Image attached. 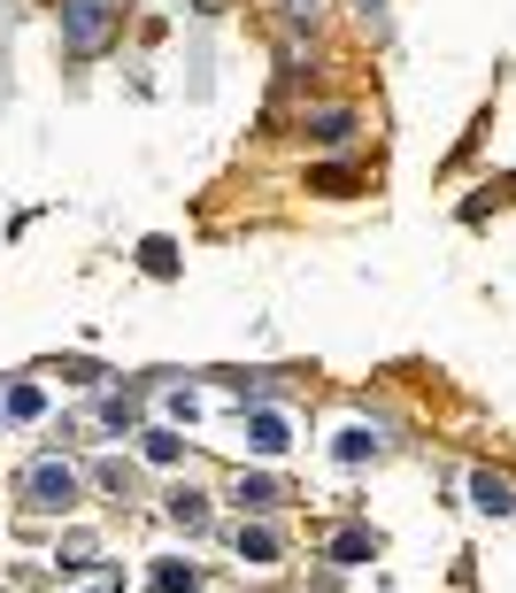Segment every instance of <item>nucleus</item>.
Listing matches in <instances>:
<instances>
[{
    "label": "nucleus",
    "instance_id": "7",
    "mask_svg": "<svg viewBox=\"0 0 516 593\" xmlns=\"http://www.w3.org/2000/svg\"><path fill=\"white\" fill-rule=\"evenodd\" d=\"M363 455H378V432L370 424H348V432H339V463H363Z\"/></svg>",
    "mask_w": 516,
    "mask_h": 593
},
{
    "label": "nucleus",
    "instance_id": "1",
    "mask_svg": "<svg viewBox=\"0 0 516 593\" xmlns=\"http://www.w3.org/2000/svg\"><path fill=\"white\" fill-rule=\"evenodd\" d=\"M109 31H116V0H62V39L77 54H93Z\"/></svg>",
    "mask_w": 516,
    "mask_h": 593
},
{
    "label": "nucleus",
    "instance_id": "12",
    "mask_svg": "<svg viewBox=\"0 0 516 593\" xmlns=\"http://www.w3.org/2000/svg\"><path fill=\"white\" fill-rule=\"evenodd\" d=\"M147 463H178V432H147Z\"/></svg>",
    "mask_w": 516,
    "mask_h": 593
},
{
    "label": "nucleus",
    "instance_id": "13",
    "mask_svg": "<svg viewBox=\"0 0 516 593\" xmlns=\"http://www.w3.org/2000/svg\"><path fill=\"white\" fill-rule=\"evenodd\" d=\"M363 9H378V0H363Z\"/></svg>",
    "mask_w": 516,
    "mask_h": 593
},
{
    "label": "nucleus",
    "instance_id": "5",
    "mask_svg": "<svg viewBox=\"0 0 516 593\" xmlns=\"http://www.w3.org/2000/svg\"><path fill=\"white\" fill-rule=\"evenodd\" d=\"M231 501H239V508H270V501H278V478H270V470H247V478L231 485Z\"/></svg>",
    "mask_w": 516,
    "mask_h": 593
},
{
    "label": "nucleus",
    "instance_id": "11",
    "mask_svg": "<svg viewBox=\"0 0 516 593\" xmlns=\"http://www.w3.org/2000/svg\"><path fill=\"white\" fill-rule=\"evenodd\" d=\"M186 585H193L186 563H154V593H186Z\"/></svg>",
    "mask_w": 516,
    "mask_h": 593
},
{
    "label": "nucleus",
    "instance_id": "9",
    "mask_svg": "<svg viewBox=\"0 0 516 593\" xmlns=\"http://www.w3.org/2000/svg\"><path fill=\"white\" fill-rule=\"evenodd\" d=\"M169 517L193 532V525H209V501H201V493H178V501H169Z\"/></svg>",
    "mask_w": 516,
    "mask_h": 593
},
{
    "label": "nucleus",
    "instance_id": "10",
    "mask_svg": "<svg viewBox=\"0 0 516 593\" xmlns=\"http://www.w3.org/2000/svg\"><path fill=\"white\" fill-rule=\"evenodd\" d=\"M316 139H355V116H348V109H324V116H316Z\"/></svg>",
    "mask_w": 516,
    "mask_h": 593
},
{
    "label": "nucleus",
    "instance_id": "14",
    "mask_svg": "<svg viewBox=\"0 0 516 593\" xmlns=\"http://www.w3.org/2000/svg\"><path fill=\"white\" fill-rule=\"evenodd\" d=\"M309 9H316V0H309Z\"/></svg>",
    "mask_w": 516,
    "mask_h": 593
},
{
    "label": "nucleus",
    "instance_id": "3",
    "mask_svg": "<svg viewBox=\"0 0 516 593\" xmlns=\"http://www.w3.org/2000/svg\"><path fill=\"white\" fill-rule=\"evenodd\" d=\"M247 440H254V447H263V455H278V447L293 440V424H286L278 408H254V416H247Z\"/></svg>",
    "mask_w": 516,
    "mask_h": 593
},
{
    "label": "nucleus",
    "instance_id": "2",
    "mask_svg": "<svg viewBox=\"0 0 516 593\" xmlns=\"http://www.w3.org/2000/svg\"><path fill=\"white\" fill-rule=\"evenodd\" d=\"M24 493H32V508H70L77 501V470L70 463H32L24 470Z\"/></svg>",
    "mask_w": 516,
    "mask_h": 593
},
{
    "label": "nucleus",
    "instance_id": "4",
    "mask_svg": "<svg viewBox=\"0 0 516 593\" xmlns=\"http://www.w3.org/2000/svg\"><path fill=\"white\" fill-rule=\"evenodd\" d=\"M470 493H478V508H486V517H508V508H516L508 478H493V470H478V478H470Z\"/></svg>",
    "mask_w": 516,
    "mask_h": 593
},
{
    "label": "nucleus",
    "instance_id": "6",
    "mask_svg": "<svg viewBox=\"0 0 516 593\" xmlns=\"http://www.w3.org/2000/svg\"><path fill=\"white\" fill-rule=\"evenodd\" d=\"M0 408H9V424H39V416H47V393H39V386H9V401H0Z\"/></svg>",
    "mask_w": 516,
    "mask_h": 593
},
{
    "label": "nucleus",
    "instance_id": "8",
    "mask_svg": "<svg viewBox=\"0 0 516 593\" xmlns=\"http://www.w3.org/2000/svg\"><path fill=\"white\" fill-rule=\"evenodd\" d=\"M239 555H247V563H278V532H263V525L239 532Z\"/></svg>",
    "mask_w": 516,
    "mask_h": 593
}]
</instances>
